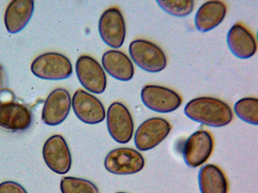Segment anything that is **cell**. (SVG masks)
I'll use <instances>...</instances> for the list:
<instances>
[{
	"label": "cell",
	"mask_w": 258,
	"mask_h": 193,
	"mask_svg": "<svg viewBox=\"0 0 258 193\" xmlns=\"http://www.w3.org/2000/svg\"><path fill=\"white\" fill-rule=\"evenodd\" d=\"M184 112L191 120L214 127L226 126L233 119L230 106L213 97L202 96L190 100L186 105Z\"/></svg>",
	"instance_id": "obj_1"
},
{
	"label": "cell",
	"mask_w": 258,
	"mask_h": 193,
	"mask_svg": "<svg viewBox=\"0 0 258 193\" xmlns=\"http://www.w3.org/2000/svg\"><path fill=\"white\" fill-rule=\"evenodd\" d=\"M32 73L46 80H61L69 77L73 68L64 55L56 52H47L36 57L31 65Z\"/></svg>",
	"instance_id": "obj_2"
},
{
	"label": "cell",
	"mask_w": 258,
	"mask_h": 193,
	"mask_svg": "<svg viewBox=\"0 0 258 193\" xmlns=\"http://www.w3.org/2000/svg\"><path fill=\"white\" fill-rule=\"evenodd\" d=\"M129 53L135 63L147 72H158L166 66L167 59L164 52L148 40L138 39L132 41L129 46Z\"/></svg>",
	"instance_id": "obj_3"
},
{
	"label": "cell",
	"mask_w": 258,
	"mask_h": 193,
	"mask_svg": "<svg viewBox=\"0 0 258 193\" xmlns=\"http://www.w3.org/2000/svg\"><path fill=\"white\" fill-rule=\"evenodd\" d=\"M145 164L142 155L130 148H118L108 153L104 166L109 172L116 174H130L139 172Z\"/></svg>",
	"instance_id": "obj_4"
},
{
	"label": "cell",
	"mask_w": 258,
	"mask_h": 193,
	"mask_svg": "<svg viewBox=\"0 0 258 193\" xmlns=\"http://www.w3.org/2000/svg\"><path fill=\"white\" fill-rule=\"evenodd\" d=\"M170 123L160 117H153L143 122L137 129L134 142L141 151L151 149L161 143L169 134Z\"/></svg>",
	"instance_id": "obj_5"
},
{
	"label": "cell",
	"mask_w": 258,
	"mask_h": 193,
	"mask_svg": "<svg viewBox=\"0 0 258 193\" xmlns=\"http://www.w3.org/2000/svg\"><path fill=\"white\" fill-rule=\"evenodd\" d=\"M143 104L149 109L157 113H167L176 110L182 99L174 90L156 85L145 86L141 93Z\"/></svg>",
	"instance_id": "obj_6"
},
{
	"label": "cell",
	"mask_w": 258,
	"mask_h": 193,
	"mask_svg": "<svg viewBox=\"0 0 258 193\" xmlns=\"http://www.w3.org/2000/svg\"><path fill=\"white\" fill-rule=\"evenodd\" d=\"M107 126L111 137L117 142L125 144L133 136L134 123L127 108L119 102L110 105L107 113Z\"/></svg>",
	"instance_id": "obj_7"
},
{
	"label": "cell",
	"mask_w": 258,
	"mask_h": 193,
	"mask_svg": "<svg viewBox=\"0 0 258 193\" xmlns=\"http://www.w3.org/2000/svg\"><path fill=\"white\" fill-rule=\"evenodd\" d=\"M42 155L46 164L53 172L63 174L70 170L71 154L62 136L54 135L50 137L43 145Z\"/></svg>",
	"instance_id": "obj_8"
},
{
	"label": "cell",
	"mask_w": 258,
	"mask_h": 193,
	"mask_svg": "<svg viewBox=\"0 0 258 193\" xmlns=\"http://www.w3.org/2000/svg\"><path fill=\"white\" fill-rule=\"evenodd\" d=\"M214 147L212 135L207 130H199L186 140L183 148V157L186 164L191 167L205 163L211 156Z\"/></svg>",
	"instance_id": "obj_9"
},
{
	"label": "cell",
	"mask_w": 258,
	"mask_h": 193,
	"mask_svg": "<svg viewBox=\"0 0 258 193\" xmlns=\"http://www.w3.org/2000/svg\"><path fill=\"white\" fill-rule=\"evenodd\" d=\"M98 30L102 40L109 46L118 48L123 43L125 36V25L120 11L111 8L103 12L98 24Z\"/></svg>",
	"instance_id": "obj_10"
},
{
	"label": "cell",
	"mask_w": 258,
	"mask_h": 193,
	"mask_svg": "<svg viewBox=\"0 0 258 193\" xmlns=\"http://www.w3.org/2000/svg\"><path fill=\"white\" fill-rule=\"evenodd\" d=\"M76 71L80 82L89 91L99 94L105 89V73L100 64L91 56H80L76 63Z\"/></svg>",
	"instance_id": "obj_11"
},
{
	"label": "cell",
	"mask_w": 258,
	"mask_h": 193,
	"mask_svg": "<svg viewBox=\"0 0 258 193\" xmlns=\"http://www.w3.org/2000/svg\"><path fill=\"white\" fill-rule=\"evenodd\" d=\"M72 105L76 116L85 123L96 124L105 119V111L101 102L82 89L75 92Z\"/></svg>",
	"instance_id": "obj_12"
},
{
	"label": "cell",
	"mask_w": 258,
	"mask_h": 193,
	"mask_svg": "<svg viewBox=\"0 0 258 193\" xmlns=\"http://www.w3.org/2000/svg\"><path fill=\"white\" fill-rule=\"evenodd\" d=\"M71 99L68 91L58 88L47 96L42 111V120L46 125L55 126L67 117L71 109Z\"/></svg>",
	"instance_id": "obj_13"
},
{
	"label": "cell",
	"mask_w": 258,
	"mask_h": 193,
	"mask_svg": "<svg viewBox=\"0 0 258 193\" xmlns=\"http://www.w3.org/2000/svg\"><path fill=\"white\" fill-rule=\"evenodd\" d=\"M31 122V112L24 105L13 102L0 104V127L21 131L28 128Z\"/></svg>",
	"instance_id": "obj_14"
},
{
	"label": "cell",
	"mask_w": 258,
	"mask_h": 193,
	"mask_svg": "<svg viewBox=\"0 0 258 193\" xmlns=\"http://www.w3.org/2000/svg\"><path fill=\"white\" fill-rule=\"evenodd\" d=\"M227 42L231 52L240 59L250 58L256 51V42L253 35L241 23L235 24L230 29Z\"/></svg>",
	"instance_id": "obj_15"
},
{
	"label": "cell",
	"mask_w": 258,
	"mask_h": 193,
	"mask_svg": "<svg viewBox=\"0 0 258 193\" xmlns=\"http://www.w3.org/2000/svg\"><path fill=\"white\" fill-rule=\"evenodd\" d=\"M34 9L33 1H12L8 6L4 15L7 31L16 34L23 29L31 18Z\"/></svg>",
	"instance_id": "obj_16"
},
{
	"label": "cell",
	"mask_w": 258,
	"mask_h": 193,
	"mask_svg": "<svg viewBox=\"0 0 258 193\" xmlns=\"http://www.w3.org/2000/svg\"><path fill=\"white\" fill-rule=\"evenodd\" d=\"M226 11V6L222 1H210L205 3L199 8L195 16L197 29L202 32L214 29L223 20Z\"/></svg>",
	"instance_id": "obj_17"
},
{
	"label": "cell",
	"mask_w": 258,
	"mask_h": 193,
	"mask_svg": "<svg viewBox=\"0 0 258 193\" xmlns=\"http://www.w3.org/2000/svg\"><path fill=\"white\" fill-rule=\"evenodd\" d=\"M102 63L106 71L119 80H130L134 75V68L131 60L121 51H106L102 56Z\"/></svg>",
	"instance_id": "obj_18"
},
{
	"label": "cell",
	"mask_w": 258,
	"mask_h": 193,
	"mask_svg": "<svg viewBox=\"0 0 258 193\" xmlns=\"http://www.w3.org/2000/svg\"><path fill=\"white\" fill-rule=\"evenodd\" d=\"M201 193H227L228 183L227 178L217 165L207 164L202 166L198 175Z\"/></svg>",
	"instance_id": "obj_19"
},
{
	"label": "cell",
	"mask_w": 258,
	"mask_h": 193,
	"mask_svg": "<svg viewBox=\"0 0 258 193\" xmlns=\"http://www.w3.org/2000/svg\"><path fill=\"white\" fill-rule=\"evenodd\" d=\"M234 110L241 120L249 124H258V100L254 98H244L234 105Z\"/></svg>",
	"instance_id": "obj_20"
},
{
	"label": "cell",
	"mask_w": 258,
	"mask_h": 193,
	"mask_svg": "<svg viewBox=\"0 0 258 193\" xmlns=\"http://www.w3.org/2000/svg\"><path fill=\"white\" fill-rule=\"evenodd\" d=\"M60 188L62 193H99L98 187L93 182L72 176L63 177Z\"/></svg>",
	"instance_id": "obj_21"
},
{
	"label": "cell",
	"mask_w": 258,
	"mask_h": 193,
	"mask_svg": "<svg viewBox=\"0 0 258 193\" xmlns=\"http://www.w3.org/2000/svg\"><path fill=\"white\" fill-rule=\"evenodd\" d=\"M159 7L168 14L175 17H184L193 10L194 1H157Z\"/></svg>",
	"instance_id": "obj_22"
},
{
	"label": "cell",
	"mask_w": 258,
	"mask_h": 193,
	"mask_svg": "<svg viewBox=\"0 0 258 193\" xmlns=\"http://www.w3.org/2000/svg\"><path fill=\"white\" fill-rule=\"evenodd\" d=\"M0 193H27L20 184L12 181H6L0 183Z\"/></svg>",
	"instance_id": "obj_23"
},
{
	"label": "cell",
	"mask_w": 258,
	"mask_h": 193,
	"mask_svg": "<svg viewBox=\"0 0 258 193\" xmlns=\"http://www.w3.org/2000/svg\"><path fill=\"white\" fill-rule=\"evenodd\" d=\"M4 80V70L3 66L0 64V88L2 87Z\"/></svg>",
	"instance_id": "obj_24"
},
{
	"label": "cell",
	"mask_w": 258,
	"mask_h": 193,
	"mask_svg": "<svg viewBox=\"0 0 258 193\" xmlns=\"http://www.w3.org/2000/svg\"><path fill=\"white\" fill-rule=\"evenodd\" d=\"M115 193H126V192H115Z\"/></svg>",
	"instance_id": "obj_25"
}]
</instances>
